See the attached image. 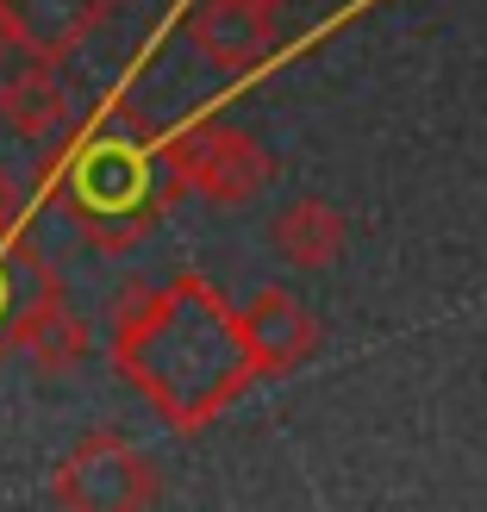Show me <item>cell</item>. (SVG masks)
Wrapping results in <instances>:
<instances>
[{"instance_id": "obj_1", "label": "cell", "mask_w": 487, "mask_h": 512, "mask_svg": "<svg viewBox=\"0 0 487 512\" xmlns=\"http://www.w3.org/2000/svg\"><path fill=\"white\" fill-rule=\"evenodd\" d=\"M113 356L150 394V406H163V419L175 425L213 419L250 375H263L244 313H232L200 275H175L169 288L144 294L119 319Z\"/></svg>"}, {"instance_id": "obj_2", "label": "cell", "mask_w": 487, "mask_h": 512, "mask_svg": "<svg viewBox=\"0 0 487 512\" xmlns=\"http://www.w3.org/2000/svg\"><path fill=\"white\" fill-rule=\"evenodd\" d=\"M57 300H63V288H57V275H50L44 256L25 244L19 232L0 238V356L32 338L38 319H44Z\"/></svg>"}, {"instance_id": "obj_3", "label": "cell", "mask_w": 487, "mask_h": 512, "mask_svg": "<svg viewBox=\"0 0 487 512\" xmlns=\"http://www.w3.org/2000/svg\"><path fill=\"white\" fill-rule=\"evenodd\" d=\"M57 494H63L69 506H132V500L150 494V475H144V463L132 456V444H119V438H88L82 456L63 469Z\"/></svg>"}, {"instance_id": "obj_4", "label": "cell", "mask_w": 487, "mask_h": 512, "mask_svg": "<svg viewBox=\"0 0 487 512\" xmlns=\"http://www.w3.org/2000/svg\"><path fill=\"white\" fill-rule=\"evenodd\" d=\"M75 200H82V219H125L138 232L144 225V163L138 150L125 144H94L82 169H75Z\"/></svg>"}, {"instance_id": "obj_5", "label": "cell", "mask_w": 487, "mask_h": 512, "mask_svg": "<svg viewBox=\"0 0 487 512\" xmlns=\"http://www.w3.org/2000/svg\"><path fill=\"white\" fill-rule=\"evenodd\" d=\"M244 331H250V350L256 363H263V375H281L313 356L319 344V319L306 313V306L288 294V288H263L250 306H244Z\"/></svg>"}, {"instance_id": "obj_6", "label": "cell", "mask_w": 487, "mask_h": 512, "mask_svg": "<svg viewBox=\"0 0 487 512\" xmlns=\"http://www.w3.org/2000/svg\"><path fill=\"white\" fill-rule=\"evenodd\" d=\"M13 19V38L25 57H38V63H63L75 44H82L100 13H107V0H0Z\"/></svg>"}, {"instance_id": "obj_7", "label": "cell", "mask_w": 487, "mask_h": 512, "mask_svg": "<svg viewBox=\"0 0 487 512\" xmlns=\"http://www.w3.org/2000/svg\"><path fill=\"white\" fill-rule=\"evenodd\" d=\"M194 38H200V50H213V63L244 69L269 50V7L263 0H213L194 19Z\"/></svg>"}, {"instance_id": "obj_8", "label": "cell", "mask_w": 487, "mask_h": 512, "mask_svg": "<svg viewBox=\"0 0 487 512\" xmlns=\"http://www.w3.org/2000/svg\"><path fill=\"white\" fill-rule=\"evenodd\" d=\"M188 169L200 175V188L219 194V200H244V194H256L269 182V157L250 138H238V132H213Z\"/></svg>"}, {"instance_id": "obj_9", "label": "cell", "mask_w": 487, "mask_h": 512, "mask_svg": "<svg viewBox=\"0 0 487 512\" xmlns=\"http://www.w3.org/2000/svg\"><path fill=\"white\" fill-rule=\"evenodd\" d=\"M0 119H7L19 138H44V132H57L69 119V100H63L57 82H50V63L13 75V82L0 88Z\"/></svg>"}, {"instance_id": "obj_10", "label": "cell", "mask_w": 487, "mask_h": 512, "mask_svg": "<svg viewBox=\"0 0 487 512\" xmlns=\"http://www.w3.org/2000/svg\"><path fill=\"white\" fill-rule=\"evenodd\" d=\"M275 238H281V250H288L294 263L319 269V263H331V256L344 250V219L331 213V207H319V200H300L294 213H281Z\"/></svg>"}, {"instance_id": "obj_11", "label": "cell", "mask_w": 487, "mask_h": 512, "mask_svg": "<svg viewBox=\"0 0 487 512\" xmlns=\"http://www.w3.org/2000/svg\"><path fill=\"white\" fill-rule=\"evenodd\" d=\"M82 344H88V331H82V319H75L69 306L57 300V306H50V313L38 319V331H32V338H25L19 350H32V356H38L44 369H69L75 356H82Z\"/></svg>"}, {"instance_id": "obj_12", "label": "cell", "mask_w": 487, "mask_h": 512, "mask_svg": "<svg viewBox=\"0 0 487 512\" xmlns=\"http://www.w3.org/2000/svg\"><path fill=\"white\" fill-rule=\"evenodd\" d=\"M19 213H25V194L13 188V175L0 169V238H13V232H19Z\"/></svg>"}, {"instance_id": "obj_13", "label": "cell", "mask_w": 487, "mask_h": 512, "mask_svg": "<svg viewBox=\"0 0 487 512\" xmlns=\"http://www.w3.org/2000/svg\"><path fill=\"white\" fill-rule=\"evenodd\" d=\"M13 44H19V38H13V19H7V7H0V57H7Z\"/></svg>"}, {"instance_id": "obj_14", "label": "cell", "mask_w": 487, "mask_h": 512, "mask_svg": "<svg viewBox=\"0 0 487 512\" xmlns=\"http://www.w3.org/2000/svg\"><path fill=\"white\" fill-rule=\"evenodd\" d=\"M263 7H275V0H263Z\"/></svg>"}]
</instances>
